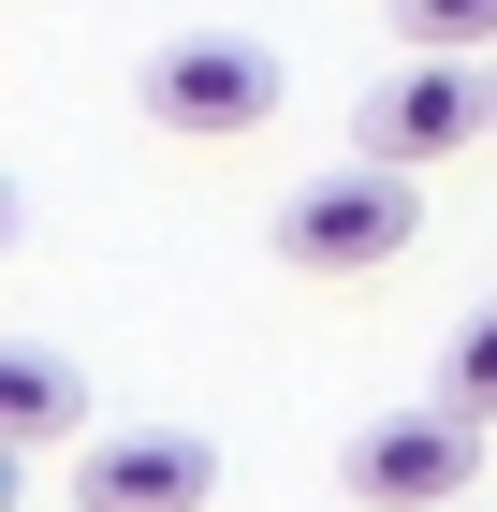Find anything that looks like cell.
<instances>
[{
  "instance_id": "cell-8",
  "label": "cell",
  "mask_w": 497,
  "mask_h": 512,
  "mask_svg": "<svg viewBox=\"0 0 497 512\" xmlns=\"http://www.w3.org/2000/svg\"><path fill=\"white\" fill-rule=\"evenodd\" d=\"M439 395L497 425V308H468V322H454V352H439Z\"/></svg>"
},
{
  "instance_id": "cell-6",
  "label": "cell",
  "mask_w": 497,
  "mask_h": 512,
  "mask_svg": "<svg viewBox=\"0 0 497 512\" xmlns=\"http://www.w3.org/2000/svg\"><path fill=\"white\" fill-rule=\"evenodd\" d=\"M74 425H88V381L44 352V337H15V352H0V439H15V454H59Z\"/></svg>"
},
{
  "instance_id": "cell-5",
  "label": "cell",
  "mask_w": 497,
  "mask_h": 512,
  "mask_svg": "<svg viewBox=\"0 0 497 512\" xmlns=\"http://www.w3.org/2000/svg\"><path fill=\"white\" fill-rule=\"evenodd\" d=\"M497 132V74H468V59H410V74H381L366 88V161H454V147H483Z\"/></svg>"
},
{
  "instance_id": "cell-2",
  "label": "cell",
  "mask_w": 497,
  "mask_h": 512,
  "mask_svg": "<svg viewBox=\"0 0 497 512\" xmlns=\"http://www.w3.org/2000/svg\"><path fill=\"white\" fill-rule=\"evenodd\" d=\"M410 235H424L410 161H322V176L278 205V264H307V278H381Z\"/></svg>"
},
{
  "instance_id": "cell-4",
  "label": "cell",
  "mask_w": 497,
  "mask_h": 512,
  "mask_svg": "<svg viewBox=\"0 0 497 512\" xmlns=\"http://www.w3.org/2000/svg\"><path fill=\"white\" fill-rule=\"evenodd\" d=\"M205 498H220L205 425H103L74 454V512H205Z\"/></svg>"
},
{
  "instance_id": "cell-1",
  "label": "cell",
  "mask_w": 497,
  "mask_h": 512,
  "mask_svg": "<svg viewBox=\"0 0 497 512\" xmlns=\"http://www.w3.org/2000/svg\"><path fill=\"white\" fill-rule=\"evenodd\" d=\"M278 44L264 30H161L147 44V74H132V103H147L176 147H249V132L278 118Z\"/></svg>"
},
{
  "instance_id": "cell-3",
  "label": "cell",
  "mask_w": 497,
  "mask_h": 512,
  "mask_svg": "<svg viewBox=\"0 0 497 512\" xmlns=\"http://www.w3.org/2000/svg\"><path fill=\"white\" fill-rule=\"evenodd\" d=\"M337 483L366 512H468V498H483V410H454V395L381 410V425H351Z\"/></svg>"
},
{
  "instance_id": "cell-7",
  "label": "cell",
  "mask_w": 497,
  "mask_h": 512,
  "mask_svg": "<svg viewBox=\"0 0 497 512\" xmlns=\"http://www.w3.org/2000/svg\"><path fill=\"white\" fill-rule=\"evenodd\" d=\"M395 30H410L424 59H483V44H497V0H395Z\"/></svg>"
},
{
  "instance_id": "cell-9",
  "label": "cell",
  "mask_w": 497,
  "mask_h": 512,
  "mask_svg": "<svg viewBox=\"0 0 497 512\" xmlns=\"http://www.w3.org/2000/svg\"><path fill=\"white\" fill-rule=\"evenodd\" d=\"M468 512H483V498H468Z\"/></svg>"
}]
</instances>
